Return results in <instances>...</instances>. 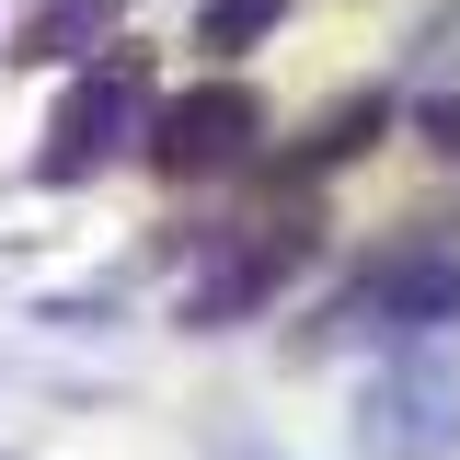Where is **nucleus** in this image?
<instances>
[{
    "label": "nucleus",
    "instance_id": "1",
    "mask_svg": "<svg viewBox=\"0 0 460 460\" xmlns=\"http://www.w3.org/2000/svg\"><path fill=\"white\" fill-rule=\"evenodd\" d=\"M127 138H150V69H138V47H104V58L69 69L58 127H47V150H35V184H81V172H104Z\"/></svg>",
    "mask_w": 460,
    "mask_h": 460
},
{
    "label": "nucleus",
    "instance_id": "2",
    "mask_svg": "<svg viewBox=\"0 0 460 460\" xmlns=\"http://www.w3.org/2000/svg\"><path fill=\"white\" fill-rule=\"evenodd\" d=\"M253 138H265V104L242 93V81H208V93H172L150 115V162L172 184H196V172H242L253 162Z\"/></svg>",
    "mask_w": 460,
    "mask_h": 460
},
{
    "label": "nucleus",
    "instance_id": "3",
    "mask_svg": "<svg viewBox=\"0 0 460 460\" xmlns=\"http://www.w3.org/2000/svg\"><path fill=\"white\" fill-rule=\"evenodd\" d=\"M357 449L368 460H449L460 449V392L438 368H392L368 392V414H357Z\"/></svg>",
    "mask_w": 460,
    "mask_h": 460
},
{
    "label": "nucleus",
    "instance_id": "4",
    "mask_svg": "<svg viewBox=\"0 0 460 460\" xmlns=\"http://www.w3.org/2000/svg\"><path fill=\"white\" fill-rule=\"evenodd\" d=\"M299 242H311V230H277V242H242V253H219L208 277L184 288V334H230V323H253V311L288 288Z\"/></svg>",
    "mask_w": 460,
    "mask_h": 460
},
{
    "label": "nucleus",
    "instance_id": "5",
    "mask_svg": "<svg viewBox=\"0 0 460 460\" xmlns=\"http://www.w3.org/2000/svg\"><path fill=\"white\" fill-rule=\"evenodd\" d=\"M368 323H460V253H392L357 288Z\"/></svg>",
    "mask_w": 460,
    "mask_h": 460
},
{
    "label": "nucleus",
    "instance_id": "6",
    "mask_svg": "<svg viewBox=\"0 0 460 460\" xmlns=\"http://www.w3.org/2000/svg\"><path fill=\"white\" fill-rule=\"evenodd\" d=\"M115 12H127V0H35L23 35H12V58H35V69H81V58L115 47Z\"/></svg>",
    "mask_w": 460,
    "mask_h": 460
},
{
    "label": "nucleus",
    "instance_id": "7",
    "mask_svg": "<svg viewBox=\"0 0 460 460\" xmlns=\"http://www.w3.org/2000/svg\"><path fill=\"white\" fill-rule=\"evenodd\" d=\"M288 12H299V0H196V47L208 58H253Z\"/></svg>",
    "mask_w": 460,
    "mask_h": 460
},
{
    "label": "nucleus",
    "instance_id": "8",
    "mask_svg": "<svg viewBox=\"0 0 460 460\" xmlns=\"http://www.w3.org/2000/svg\"><path fill=\"white\" fill-rule=\"evenodd\" d=\"M380 127H392V93H357L345 115H323V127H311V150H299V172H323V162H357V150H368Z\"/></svg>",
    "mask_w": 460,
    "mask_h": 460
},
{
    "label": "nucleus",
    "instance_id": "9",
    "mask_svg": "<svg viewBox=\"0 0 460 460\" xmlns=\"http://www.w3.org/2000/svg\"><path fill=\"white\" fill-rule=\"evenodd\" d=\"M414 138H426V150H449V162H460V93H426V104H414Z\"/></svg>",
    "mask_w": 460,
    "mask_h": 460
}]
</instances>
